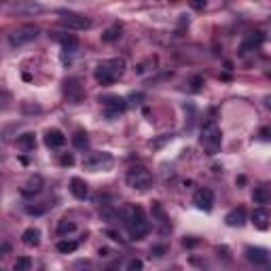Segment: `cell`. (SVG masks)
<instances>
[{"label":"cell","instance_id":"cell-1","mask_svg":"<svg viewBox=\"0 0 271 271\" xmlns=\"http://www.w3.org/2000/svg\"><path fill=\"white\" fill-rule=\"evenodd\" d=\"M123 220L127 227V233H130L134 239H142L151 229L146 214L140 206H127L123 210Z\"/></svg>","mask_w":271,"mask_h":271},{"label":"cell","instance_id":"cell-2","mask_svg":"<svg viewBox=\"0 0 271 271\" xmlns=\"http://www.w3.org/2000/svg\"><path fill=\"white\" fill-rule=\"evenodd\" d=\"M123 72H125V60L112 58V60H104V62L97 64L95 79H97V83H102V85H110V83H115L117 79H121Z\"/></svg>","mask_w":271,"mask_h":271},{"label":"cell","instance_id":"cell-3","mask_svg":"<svg viewBox=\"0 0 271 271\" xmlns=\"http://www.w3.org/2000/svg\"><path fill=\"white\" fill-rule=\"evenodd\" d=\"M125 182L136 191H146L153 184V174L144 165H132L125 174Z\"/></svg>","mask_w":271,"mask_h":271},{"label":"cell","instance_id":"cell-4","mask_svg":"<svg viewBox=\"0 0 271 271\" xmlns=\"http://www.w3.org/2000/svg\"><path fill=\"white\" fill-rule=\"evenodd\" d=\"M220 130H218V125L216 123H208L204 125V130H202V144L208 149L210 155H214L218 149H220Z\"/></svg>","mask_w":271,"mask_h":271},{"label":"cell","instance_id":"cell-5","mask_svg":"<svg viewBox=\"0 0 271 271\" xmlns=\"http://www.w3.org/2000/svg\"><path fill=\"white\" fill-rule=\"evenodd\" d=\"M36 36H38V28L34 23H26V26H19L17 30H13L9 34V42L13 47H21V45H26V42L34 40Z\"/></svg>","mask_w":271,"mask_h":271},{"label":"cell","instance_id":"cell-6","mask_svg":"<svg viewBox=\"0 0 271 271\" xmlns=\"http://www.w3.org/2000/svg\"><path fill=\"white\" fill-rule=\"evenodd\" d=\"M60 26L68 28V30H87L91 28V19L79 15V13H60Z\"/></svg>","mask_w":271,"mask_h":271},{"label":"cell","instance_id":"cell-7","mask_svg":"<svg viewBox=\"0 0 271 271\" xmlns=\"http://www.w3.org/2000/svg\"><path fill=\"white\" fill-rule=\"evenodd\" d=\"M102 106L106 108L108 117H115V115H119V112H123L127 108V102L119 95H108V97L102 100Z\"/></svg>","mask_w":271,"mask_h":271},{"label":"cell","instance_id":"cell-8","mask_svg":"<svg viewBox=\"0 0 271 271\" xmlns=\"http://www.w3.org/2000/svg\"><path fill=\"white\" fill-rule=\"evenodd\" d=\"M193 204L199 208V210H212L214 206V193L210 189H199L195 195H193Z\"/></svg>","mask_w":271,"mask_h":271},{"label":"cell","instance_id":"cell-9","mask_svg":"<svg viewBox=\"0 0 271 271\" xmlns=\"http://www.w3.org/2000/svg\"><path fill=\"white\" fill-rule=\"evenodd\" d=\"M66 95H68V102L72 104H81L83 100V89L77 81H66Z\"/></svg>","mask_w":271,"mask_h":271},{"label":"cell","instance_id":"cell-10","mask_svg":"<svg viewBox=\"0 0 271 271\" xmlns=\"http://www.w3.org/2000/svg\"><path fill=\"white\" fill-rule=\"evenodd\" d=\"M252 223H254V227H256V229L265 231L267 227H269V212H267L265 208L254 210V212H252Z\"/></svg>","mask_w":271,"mask_h":271},{"label":"cell","instance_id":"cell-11","mask_svg":"<svg viewBox=\"0 0 271 271\" xmlns=\"http://www.w3.org/2000/svg\"><path fill=\"white\" fill-rule=\"evenodd\" d=\"M246 223V210L244 208H235L233 212L227 214V225L229 227H241Z\"/></svg>","mask_w":271,"mask_h":271},{"label":"cell","instance_id":"cell-12","mask_svg":"<svg viewBox=\"0 0 271 271\" xmlns=\"http://www.w3.org/2000/svg\"><path fill=\"white\" fill-rule=\"evenodd\" d=\"M45 142H47V146H51V149H60V146L66 144V136L62 132H58V130H51V132H47Z\"/></svg>","mask_w":271,"mask_h":271},{"label":"cell","instance_id":"cell-13","mask_svg":"<svg viewBox=\"0 0 271 271\" xmlns=\"http://www.w3.org/2000/svg\"><path fill=\"white\" fill-rule=\"evenodd\" d=\"M70 193H72L77 199H85V197H87V184H85L81 178H72V180H70Z\"/></svg>","mask_w":271,"mask_h":271},{"label":"cell","instance_id":"cell-14","mask_svg":"<svg viewBox=\"0 0 271 271\" xmlns=\"http://www.w3.org/2000/svg\"><path fill=\"white\" fill-rule=\"evenodd\" d=\"M248 259L252 263H256V265H267L269 263V254L263 248H248Z\"/></svg>","mask_w":271,"mask_h":271},{"label":"cell","instance_id":"cell-15","mask_svg":"<svg viewBox=\"0 0 271 271\" xmlns=\"http://www.w3.org/2000/svg\"><path fill=\"white\" fill-rule=\"evenodd\" d=\"M21 237H23V244H26V246H30V248H34V246H38V244H40V231H38V229H34V227H30V229H26Z\"/></svg>","mask_w":271,"mask_h":271},{"label":"cell","instance_id":"cell-16","mask_svg":"<svg viewBox=\"0 0 271 271\" xmlns=\"http://www.w3.org/2000/svg\"><path fill=\"white\" fill-rule=\"evenodd\" d=\"M102 163H110V157L106 153H95L91 159L85 161V165L91 167V169H100V165H102Z\"/></svg>","mask_w":271,"mask_h":271},{"label":"cell","instance_id":"cell-17","mask_svg":"<svg viewBox=\"0 0 271 271\" xmlns=\"http://www.w3.org/2000/svg\"><path fill=\"white\" fill-rule=\"evenodd\" d=\"M60 42H62L64 51H68V53H75V51H77V47H79V40H77V36H72V34H68V36H60Z\"/></svg>","mask_w":271,"mask_h":271},{"label":"cell","instance_id":"cell-18","mask_svg":"<svg viewBox=\"0 0 271 271\" xmlns=\"http://www.w3.org/2000/svg\"><path fill=\"white\" fill-rule=\"evenodd\" d=\"M40 187H42V180H40V176H34V178H30V180H28V184L23 187V193H26V195L38 193V191H40Z\"/></svg>","mask_w":271,"mask_h":271},{"label":"cell","instance_id":"cell-19","mask_svg":"<svg viewBox=\"0 0 271 271\" xmlns=\"http://www.w3.org/2000/svg\"><path fill=\"white\" fill-rule=\"evenodd\" d=\"M252 197H254V202H256V204H267L269 199H271V195H269V189H267V187H256Z\"/></svg>","mask_w":271,"mask_h":271},{"label":"cell","instance_id":"cell-20","mask_svg":"<svg viewBox=\"0 0 271 271\" xmlns=\"http://www.w3.org/2000/svg\"><path fill=\"white\" fill-rule=\"evenodd\" d=\"M32 261L30 256H17V261L13 263V271H30Z\"/></svg>","mask_w":271,"mask_h":271},{"label":"cell","instance_id":"cell-21","mask_svg":"<svg viewBox=\"0 0 271 271\" xmlns=\"http://www.w3.org/2000/svg\"><path fill=\"white\" fill-rule=\"evenodd\" d=\"M17 144H19L21 149H26V151H32V149H34V144H36L34 134H23V136L17 140Z\"/></svg>","mask_w":271,"mask_h":271},{"label":"cell","instance_id":"cell-22","mask_svg":"<svg viewBox=\"0 0 271 271\" xmlns=\"http://www.w3.org/2000/svg\"><path fill=\"white\" fill-rule=\"evenodd\" d=\"M72 142H75V146H77V149H87V144H89L87 134H83V132H77L75 138H72Z\"/></svg>","mask_w":271,"mask_h":271},{"label":"cell","instance_id":"cell-23","mask_svg":"<svg viewBox=\"0 0 271 271\" xmlns=\"http://www.w3.org/2000/svg\"><path fill=\"white\" fill-rule=\"evenodd\" d=\"M263 32H254V34H250L248 36V40H246V45H244V49H248V47H254V45H261L263 42Z\"/></svg>","mask_w":271,"mask_h":271},{"label":"cell","instance_id":"cell-24","mask_svg":"<svg viewBox=\"0 0 271 271\" xmlns=\"http://www.w3.org/2000/svg\"><path fill=\"white\" fill-rule=\"evenodd\" d=\"M79 248V244L77 241H60L58 244V250L62 252V254H68V252H75Z\"/></svg>","mask_w":271,"mask_h":271},{"label":"cell","instance_id":"cell-25","mask_svg":"<svg viewBox=\"0 0 271 271\" xmlns=\"http://www.w3.org/2000/svg\"><path fill=\"white\" fill-rule=\"evenodd\" d=\"M75 229H77V225H75V223H68V220L64 218V220L60 223V227H58V233L64 235V233H70V231H75Z\"/></svg>","mask_w":271,"mask_h":271},{"label":"cell","instance_id":"cell-26","mask_svg":"<svg viewBox=\"0 0 271 271\" xmlns=\"http://www.w3.org/2000/svg\"><path fill=\"white\" fill-rule=\"evenodd\" d=\"M119 32H121V28H119V26H115V28H110V30H108L102 38H104V40H115V38H119V36H121Z\"/></svg>","mask_w":271,"mask_h":271},{"label":"cell","instance_id":"cell-27","mask_svg":"<svg viewBox=\"0 0 271 271\" xmlns=\"http://www.w3.org/2000/svg\"><path fill=\"white\" fill-rule=\"evenodd\" d=\"M142 269V261H138V259H132L130 263H127V267L123 269V271H140Z\"/></svg>","mask_w":271,"mask_h":271},{"label":"cell","instance_id":"cell-28","mask_svg":"<svg viewBox=\"0 0 271 271\" xmlns=\"http://www.w3.org/2000/svg\"><path fill=\"white\" fill-rule=\"evenodd\" d=\"M75 163V157L72 155H64L62 157V165H72Z\"/></svg>","mask_w":271,"mask_h":271},{"label":"cell","instance_id":"cell-29","mask_svg":"<svg viewBox=\"0 0 271 271\" xmlns=\"http://www.w3.org/2000/svg\"><path fill=\"white\" fill-rule=\"evenodd\" d=\"M261 136H263V138H269V130H267V127H265L263 132H261Z\"/></svg>","mask_w":271,"mask_h":271},{"label":"cell","instance_id":"cell-30","mask_svg":"<svg viewBox=\"0 0 271 271\" xmlns=\"http://www.w3.org/2000/svg\"><path fill=\"white\" fill-rule=\"evenodd\" d=\"M0 271H3V269H0Z\"/></svg>","mask_w":271,"mask_h":271}]
</instances>
